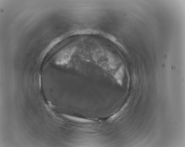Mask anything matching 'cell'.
Instances as JSON below:
<instances>
[{
  "label": "cell",
  "instance_id": "cell-2",
  "mask_svg": "<svg viewBox=\"0 0 185 147\" xmlns=\"http://www.w3.org/2000/svg\"><path fill=\"white\" fill-rule=\"evenodd\" d=\"M62 115L66 118L76 122L82 123H88L94 122L93 121L85 118H79L65 114H62Z\"/></svg>",
  "mask_w": 185,
  "mask_h": 147
},
{
  "label": "cell",
  "instance_id": "cell-1",
  "mask_svg": "<svg viewBox=\"0 0 185 147\" xmlns=\"http://www.w3.org/2000/svg\"><path fill=\"white\" fill-rule=\"evenodd\" d=\"M73 49L67 48L61 50L58 54L56 60L57 64H62L66 63L69 60Z\"/></svg>",
  "mask_w": 185,
  "mask_h": 147
}]
</instances>
